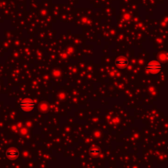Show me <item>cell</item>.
I'll return each instance as SVG.
<instances>
[{"label": "cell", "instance_id": "5b68a950", "mask_svg": "<svg viewBox=\"0 0 168 168\" xmlns=\"http://www.w3.org/2000/svg\"><path fill=\"white\" fill-rule=\"evenodd\" d=\"M90 153L94 156L99 155V153H100V149L98 148H91L90 150Z\"/></svg>", "mask_w": 168, "mask_h": 168}, {"label": "cell", "instance_id": "3957f363", "mask_svg": "<svg viewBox=\"0 0 168 168\" xmlns=\"http://www.w3.org/2000/svg\"><path fill=\"white\" fill-rule=\"evenodd\" d=\"M129 63V60L125 57H119L115 61V64L118 68H125Z\"/></svg>", "mask_w": 168, "mask_h": 168}, {"label": "cell", "instance_id": "7a4b0ae2", "mask_svg": "<svg viewBox=\"0 0 168 168\" xmlns=\"http://www.w3.org/2000/svg\"><path fill=\"white\" fill-rule=\"evenodd\" d=\"M145 69L149 73L158 74L159 73L160 71L162 69V65L157 61H151L146 65Z\"/></svg>", "mask_w": 168, "mask_h": 168}, {"label": "cell", "instance_id": "6da1fadb", "mask_svg": "<svg viewBox=\"0 0 168 168\" xmlns=\"http://www.w3.org/2000/svg\"><path fill=\"white\" fill-rule=\"evenodd\" d=\"M35 104L33 100L29 99H26L24 100H22V102L20 103L19 108L22 110V112H32L35 109Z\"/></svg>", "mask_w": 168, "mask_h": 168}, {"label": "cell", "instance_id": "277c9868", "mask_svg": "<svg viewBox=\"0 0 168 168\" xmlns=\"http://www.w3.org/2000/svg\"><path fill=\"white\" fill-rule=\"evenodd\" d=\"M6 154L8 156V158L14 159V158H17L19 156V151L17 148H9L8 150L7 151Z\"/></svg>", "mask_w": 168, "mask_h": 168}]
</instances>
